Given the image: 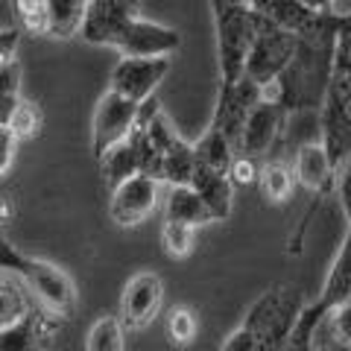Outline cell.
<instances>
[{
  "label": "cell",
  "mask_w": 351,
  "mask_h": 351,
  "mask_svg": "<svg viewBox=\"0 0 351 351\" xmlns=\"http://www.w3.org/2000/svg\"><path fill=\"white\" fill-rule=\"evenodd\" d=\"M343 18L319 15L295 44L293 62L276 82L263 88V97L284 108V114L319 112L334 76V53Z\"/></svg>",
  "instance_id": "obj_1"
},
{
  "label": "cell",
  "mask_w": 351,
  "mask_h": 351,
  "mask_svg": "<svg viewBox=\"0 0 351 351\" xmlns=\"http://www.w3.org/2000/svg\"><path fill=\"white\" fill-rule=\"evenodd\" d=\"M211 15L219 56V88H228L243 76V64L258 29V15L243 0H211Z\"/></svg>",
  "instance_id": "obj_2"
},
{
  "label": "cell",
  "mask_w": 351,
  "mask_h": 351,
  "mask_svg": "<svg viewBox=\"0 0 351 351\" xmlns=\"http://www.w3.org/2000/svg\"><path fill=\"white\" fill-rule=\"evenodd\" d=\"M302 302L295 290L290 287H272L261 295V299L249 307L246 319L240 322L252 331V337L258 339V351H281L287 337L293 334L295 322L302 316Z\"/></svg>",
  "instance_id": "obj_3"
},
{
  "label": "cell",
  "mask_w": 351,
  "mask_h": 351,
  "mask_svg": "<svg viewBox=\"0 0 351 351\" xmlns=\"http://www.w3.org/2000/svg\"><path fill=\"white\" fill-rule=\"evenodd\" d=\"M295 44H299L295 32L281 29L276 24H267V21L258 18V29H255V38H252L249 56L243 64V76L249 82H255L261 91L269 88L293 62Z\"/></svg>",
  "instance_id": "obj_4"
},
{
  "label": "cell",
  "mask_w": 351,
  "mask_h": 351,
  "mask_svg": "<svg viewBox=\"0 0 351 351\" xmlns=\"http://www.w3.org/2000/svg\"><path fill=\"white\" fill-rule=\"evenodd\" d=\"M24 287L36 295V302L41 304V311H47L50 316H62L68 319L76 307V287L71 276L64 272L62 267L50 261H41V258H24L18 269Z\"/></svg>",
  "instance_id": "obj_5"
},
{
  "label": "cell",
  "mask_w": 351,
  "mask_h": 351,
  "mask_svg": "<svg viewBox=\"0 0 351 351\" xmlns=\"http://www.w3.org/2000/svg\"><path fill=\"white\" fill-rule=\"evenodd\" d=\"M138 114H141V106L126 100V97H120L114 91H106L100 97V103L94 108V120H91V152L97 161L108 149L123 144L132 132H135Z\"/></svg>",
  "instance_id": "obj_6"
},
{
  "label": "cell",
  "mask_w": 351,
  "mask_h": 351,
  "mask_svg": "<svg viewBox=\"0 0 351 351\" xmlns=\"http://www.w3.org/2000/svg\"><path fill=\"white\" fill-rule=\"evenodd\" d=\"M322 120V144L331 152L334 164L339 167L346 152H351V76L337 71L328 85L325 103L319 108Z\"/></svg>",
  "instance_id": "obj_7"
},
{
  "label": "cell",
  "mask_w": 351,
  "mask_h": 351,
  "mask_svg": "<svg viewBox=\"0 0 351 351\" xmlns=\"http://www.w3.org/2000/svg\"><path fill=\"white\" fill-rule=\"evenodd\" d=\"M182 47V32L176 27L158 24L144 15H138L135 21H129L123 32L114 41V50L120 53V59H164Z\"/></svg>",
  "instance_id": "obj_8"
},
{
  "label": "cell",
  "mask_w": 351,
  "mask_h": 351,
  "mask_svg": "<svg viewBox=\"0 0 351 351\" xmlns=\"http://www.w3.org/2000/svg\"><path fill=\"white\" fill-rule=\"evenodd\" d=\"M164 199V184L152 176H129L126 182H120L117 188H112V199H108V217L112 223L132 228L141 226L149 214H156V208Z\"/></svg>",
  "instance_id": "obj_9"
},
{
  "label": "cell",
  "mask_w": 351,
  "mask_h": 351,
  "mask_svg": "<svg viewBox=\"0 0 351 351\" xmlns=\"http://www.w3.org/2000/svg\"><path fill=\"white\" fill-rule=\"evenodd\" d=\"M164 304V281L158 272L141 269L135 272L123 293H120V322L126 331H144V328L156 319Z\"/></svg>",
  "instance_id": "obj_10"
},
{
  "label": "cell",
  "mask_w": 351,
  "mask_h": 351,
  "mask_svg": "<svg viewBox=\"0 0 351 351\" xmlns=\"http://www.w3.org/2000/svg\"><path fill=\"white\" fill-rule=\"evenodd\" d=\"M173 59H120L108 76V91L126 97L132 103H147L156 97L164 76L170 73Z\"/></svg>",
  "instance_id": "obj_11"
},
{
  "label": "cell",
  "mask_w": 351,
  "mask_h": 351,
  "mask_svg": "<svg viewBox=\"0 0 351 351\" xmlns=\"http://www.w3.org/2000/svg\"><path fill=\"white\" fill-rule=\"evenodd\" d=\"M284 108L278 103L267 100V97H261V100L252 106V112L246 114V123L240 129V138H237V156H246V158H261L267 156V152L276 147V141L284 129Z\"/></svg>",
  "instance_id": "obj_12"
},
{
  "label": "cell",
  "mask_w": 351,
  "mask_h": 351,
  "mask_svg": "<svg viewBox=\"0 0 351 351\" xmlns=\"http://www.w3.org/2000/svg\"><path fill=\"white\" fill-rule=\"evenodd\" d=\"M141 15V0H91L88 18L80 36L88 44H100V47H114L117 36L123 32L129 21Z\"/></svg>",
  "instance_id": "obj_13"
},
{
  "label": "cell",
  "mask_w": 351,
  "mask_h": 351,
  "mask_svg": "<svg viewBox=\"0 0 351 351\" xmlns=\"http://www.w3.org/2000/svg\"><path fill=\"white\" fill-rule=\"evenodd\" d=\"M293 173H295V184H302L304 191L325 193L337 184L339 167L334 164L328 147L322 144V138H316V141H304V144L295 149Z\"/></svg>",
  "instance_id": "obj_14"
},
{
  "label": "cell",
  "mask_w": 351,
  "mask_h": 351,
  "mask_svg": "<svg viewBox=\"0 0 351 351\" xmlns=\"http://www.w3.org/2000/svg\"><path fill=\"white\" fill-rule=\"evenodd\" d=\"M164 219L170 223H182L191 228H202L208 223H214L211 211L205 208V202L199 199L191 184H173V188H164Z\"/></svg>",
  "instance_id": "obj_15"
},
{
  "label": "cell",
  "mask_w": 351,
  "mask_h": 351,
  "mask_svg": "<svg viewBox=\"0 0 351 351\" xmlns=\"http://www.w3.org/2000/svg\"><path fill=\"white\" fill-rule=\"evenodd\" d=\"M47 316V311L36 313V307H29V313L0 331V351H44V346L50 343Z\"/></svg>",
  "instance_id": "obj_16"
},
{
  "label": "cell",
  "mask_w": 351,
  "mask_h": 351,
  "mask_svg": "<svg viewBox=\"0 0 351 351\" xmlns=\"http://www.w3.org/2000/svg\"><path fill=\"white\" fill-rule=\"evenodd\" d=\"M191 188L199 193V199L205 202V208L211 211L214 219H226L234 208V184L226 173H211V170H202L196 167L193 170V179H191Z\"/></svg>",
  "instance_id": "obj_17"
},
{
  "label": "cell",
  "mask_w": 351,
  "mask_h": 351,
  "mask_svg": "<svg viewBox=\"0 0 351 351\" xmlns=\"http://www.w3.org/2000/svg\"><path fill=\"white\" fill-rule=\"evenodd\" d=\"M346 299H351V228L343 237V246H339L337 258L328 269V278L322 284V293H319V304L322 311H334L337 304H343Z\"/></svg>",
  "instance_id": "obj_18"
},
{
  "label": "cell",
  "mask_w": 351,
  "mask_h": 351,
  "mask_svg": "<svg viewBox=\"0 0 351 351\" xmlns=\"http://www.w3.org/2000/svg\"><path fill=\"white\" fill-rule=\"evenodd\" d=\"M47 6V36L71 41L82 32L91 0H44Z\"/></svg>",
  "instance_id": "obj_19"
},
{
  "label": "cell",
  "mask_w": 351,
  "mask_h": 351,
  "mask_svg": "<svg viewBox=\"0 0 351 351\" xmlns=\"http://www.w3.org/2000/svg\"><path fill=\"white\" fill-rule=\"evenodd\" d=\"M193 156H196V167L228 176V167H232L237 152L232 147V141L226 138L223 129H219L217 123H208V129L202 132V138L193 144Z\"/></svg>",
  "instance_id": "obj_20"
},
{
  "label": "cell",
  "mask_w": 351,
  "mask_h": 351,
  "mask_svg": "<svg viewBox=\"0 0 351 351\" xmlns=\"http://www.w3.org/2000/svg\"><path fill=\"white\" fill-rule=\"evenodd\" d=\"M193 170H196L193 144H188V141H182V138H176L173 144L161 152L156 179L164 184V188H173V184H191Z\"/></svg>",
  "instance_id": "obj_21"
},
{
  "label": "cell",
  "mask_w": 351,
  "mask_h": 351,
  "mask_svg": "<svg viewBox=\"0 0 351 351\" xmlns=\"http://www.w3.org/2000/svg\"><path fill=\"white\" fill-rule=\"evenodd\" d=\"M100 164H103L106 182L112 184V188H117L120 182H126L129 176H138L141 173V156H138L135 138L129 135L123 144H117L114 149H108L106 156L100 158Z\"/></svg>",
  "instance_id": "obj_22"
},
{
  "label": "cell",
  "mask_w": 351,
  "mask_h": 351,
  "mask_svg": "<svg viewBox=\"0 0 351 351\" xmlns=\"http://www.w3.org/2000/svg\"><path fill=\"white\" fill-rule=\"evenodd\" d=\"M258 188H261V196L272 205H281L287 202L293 196V188H295V173L293 167H287L284 161H267L261 167V176H258Z\"/></svg>",
  "instance_id": "obj_23"
},
{
  "label": "cell",
  "mask_w": 351,
  "mask_h": 351,
  "mask_svg": "<svg viewBox=\"0 0 351 351\" xmlns=\"http://www.w3.org/2000/svg\"><path fill=\"white\" fill-rule=\"evenodd\" d=\"M85 351H126V328L120 322V316H97L88 328Z\"/></svg>",
  "instance_id": "obj_24"
},
{
  "label": "cell",
  "mask_w": 351,
  "mask_h": 351,
  "mask_svg": "<svg viewBox=\"0 0 351 351\" xmlns=\"http://www.w3.org/2000/svg\"><path fill=\"white\" fill-rule=\"evenodd\" d=\"M29 290L21 287V281L12 276V272L0 269V331L9 328L12 322H18L24 313H29Z\"/></svg>",
  "instance_id": "obj_25"
},
{
  "label": "cell",
  "mask_w": 351,
  "mask_h": 351,
  "mask_svg": "<svg viewBox=\"0 0 351 351\" xmlns=\"http://www.w3.org/2000/svg\"><path fill=\"white\" fill-rule=\"evenodd\" d=\"M325 319V311L319 304L304 307L299 322H295L293 334L287 337L281 351H316V331H319V322Z\"/></svg>",
  "instance_id": "obj_26"
},
{
  "label": "cell",
  "mask_w": 351,
  "mask_h": 351,
  "mask_svg": "<svg viewBox=\"0 0 351 351\" xmlns=\"http://www.w3.org/2000/svg\"><path fill=\"white\" fill-rule=\"evenodd\" d=\"M196 334H199V319L191 307L176 304L167 313V339L173 346H191Z\"/></svg>",
  "instance_id": "obj_27"
},
{
  "label": "cell",
  "mask_w": 351,
  "mask_h": 351,
  "mask_svg": "<svg viewBox=\"0 0 351 351\" xmlns=\"http://www.w3.org/2000/svg\"><path fill=\"white\" fill-rule=\"evenodd\" d=\"M193 243H196V228L164 219V226H161V246H164V252H167L173 261L188 258L193 252Z\"/></svg>",
  "instance_id": "obj_28"
},
{
  "label": "cell",
  "mask_w": 351,
  "mask_h": 351,
  "mask_svg": "<svg viewBox=\"0 0 351 351\" xmlns=\"http://www.w3.org/2000/svg\"><path fill=\"white\" fill-rule=\"evenodd\" d=\"M18 100H21V64L15 59L6 68H0V126L9 123Z\"/></svg>",
  "instance_id": "obj_29"
},
{
  "label": "cell",
  "mask_w": 351,
  "mask_h": 351,
  "mask_svg": "<svg viewBox=\"0 0 351 351\" xmlns=\"http://www.w3.org/2000/svg\"><path fill=\"white\" fill-rule=\"evenodd\" d=\"M9 126H12V132L21 138V141H29V138H36L41 126H44V114H41V108L36 103H29L21 97L18 106L12 108V117H9Z\"/></svg>",
  "instance_id": "obj_30"
},
{
  "label": "cell",
  "mask_w": 351,
  "mask_h": 351,
  "mask_svg": "<svg viewBox=\"0 0 351 351\" xmlns=\"http://www.w3.org/2000/svg\"><path fill=\"white\" fill-rule=\"evenodd\" d=\"M18 24L29 36H47V6L44 0H12Z\"/></svg>",
  "instance_id": "obj_31"
},
{
  "label": "cell",
  "mask_w": 351,
  "mask_h": 351,
  "mask_svg": "<svg viewBox=\"0 0 351 351\" xmlns=\"http://www.w3.org/2000/svg\"><path fill=\"white\" fill-rule=\"evenodd\" d=\"M325 322H328V339H337V343L351 346V299L337 304L334 311H328Z\"/></svg>",
  "instance_id": "obj_32"
},
{
  "label": "cell",
  "mask_w": 351,
  "mask_h": 351,
  "mask_svg": "<svg viewBox=\"0 0 351 351\" xmlns=\"http://www.w3.org/2000/svg\"><path fill=\"white\" fill-rule=\"evenodd\" d=\"M258 176L261 167L255 158H246V156H234L232 167H228V179H232L234 188H246V184H258Z\"/></svg>",
  "instance_id": "obj_33"
},
{
  "label": "cell",
  "mask_w": 351,
  "mask_h": 351,
  "mask_svg": "<svg viewBox=\"0 0 351 351\" xmlns=\"http://www.w3.org/2000/svg\"><path fill=\"white\" fill-rule=\"evenodd\" d=\"M18 147H21V138L12 132V126L3 123V126H0V179H3V176L15 167Z\"/></svg>",
  "instance_id": "obj_34"
},
{
  "label": "cell",
  "mask_w": 351,
  "mask_h": 351,
  "mask_svg": "<svg viewBox=\"0 0 351 351\" xmlns=\"http://www.w3.org/2000/svg\"><path fill=\"white\" fill-rule=\"evenodd\" d=\"M219 351H258V339L252 337V331H246L243 325H237L234 331L226 337V343Z\"/></svg>",
  "instance_id": "obj_35"
},
{
  "label": "cell",
  "mask_w": 351,
  "mask_h": 351,
  "mask_svg": "<svg viewBox=\"0 0 351 351\" xmlns=\"http://www.w3.org/2000/svg\"><path fill=\"white\" fill-rule=\"evenodd\" d=\"M18 41H21L18 29H0V68H6L9 62H15Z\"/></svg>",
  "instance_id": "obj_36"
},
{
  "label": "cell",
  "mask_w": 351,
  "mask_h": 351,
  "mask_svg": "<svg viewBox=\"0 0 351 351\" xmlns=\"http://www.w3.org/2000/svg\"><path fill=\"white\" fill-rule=\"evenodd\" d=\"M337 193H339V208L348 219V228H351V173H339L337 176Z\"/></svg>",
  "instance_id": "obj_37"
},
{
  "label": "cell",
  "mask_w": 351,
  "mask_h": 351,
  "mask_svg": "<svg viewBox=\"0 0 351 351\" xmlns=\"http://www.w3.org/2000/svg\"><path fill=\"white\" fill-rule=\"evenodd\" d=\"M316 351H328V346L325 343H316Z\"/></svg>",
  "instance_id": "obj_38"
},
{
  "label": "cell",
  "mask_w": 351,
  "mask_h": 351,
  "mask_svg": "<svg viewBox=\"0 0 351 351\" xmlns=\"http://www.w3.org/2000/svg\"><path fill=\"white\" fill-rule=\"evenodd\" d=\"M346 173H351V164H348V167H346Z\"/></svg>",
  "instance_id": "obj_39"
}]
</instances>
